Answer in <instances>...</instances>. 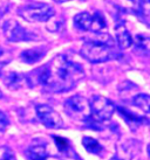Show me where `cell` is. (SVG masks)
<instances>
[{"label": "cell", "mask_w": 150, "mask_h": 160, "mask_svg": "<svg viewBox=\"0 0 150 160\" xmlns=\"http://www.w3.org/2000/svg\"><path fill=\"white\" fill-rule=\"evenodd\" d=\"M48 80L45 88L51 92L69 91L84 77V71L78 63L60 54L47 64Z\"/></svg>", "instance_id": "1"}, {"label": "cell", "mask_w": 150, "mask_h": 160, "mask_svg": "<svg viewBox=\"0 0 150 160\" xmlns=\"http://www.w3.org/2000/svg\"><path fill=\"white\" fill-rule=\"evenodd\" d=\"M80 54L83 58L92 63H102L107 62L115 56L113 48L109 45H107L103 41H87L84 42Z\"/></svg>", "instance_id": "2"}, {"label": "cell", "mask_w": 150, "mask_h": 160, "mask_svg": "<svg viewBox=\"0 0 150 160\" xmlns=\"http://www.w3.org/2000/svg\"><path fill=\"white\" fill-rule=\"evenodd\" d=\"M18 14L28 22H46L53 18L55 11L48 4H31L21 6Z\"/></svg>", "instance_id": "3"}, {"label": "cell", "mask_w": 150, "mask_h": 160, "mask_svg": "<svg viewBox=\"0 0 150 160\" xmlns=\"http://www.w3.org/2000/svg\"><path fill=\"white\" fill-rule=\"evenodd\" d=\"M3 32L5 38L11 42H22V41L38 40V36L21 26L17 20H6L3 25Z\"/></svg>", "instance_id": "4"}, {"label": "cell", "mask_w": 150, "mask_h": 160, "mask_svg": "<svg viewBox=\"0 0 150 160\" xmlns=\"http://www.w3.org/2000/svg\"><path fill=\"white\" fill-rule=\"evenodd\" d=\"M89 108L90 115L99 122L109 120L116 110L114 103L103 96H94L89 102Z\"/></svg>", "instance_id": "5"}, {"label": "cell", "mask_w": 150, "mask_h": 160, "mask_svg": "<svg viewBox=\"0 0 150 160\" xmlns=\"http://www.w3.org/2000/svg\"><path fill=\"white\" fill-rule=\"evenodd\" d=\"M65 110L67 115L72 117L73 119L86 120V118L89 116L88 112L90 111V108H89V103L82 96L75 95L73 97L66 99Z\"/></svg>", "instance_id": "6"}, {"label": "cell", "mask_w": 150, "mask_h": 160, "mask_svg": "<svg viewBox=\"0 0 150 160\" xmlns=\"http://www.w3.org/2000/svg\"><path fill=\"white\" fill-rule=\"evenodd\" d=\"M36 116L40 123L48 129H61L63 128V120L53 108L46 104H40L36 107Z\"/></svg>", "instance_id": "7"}, {"label": "cell", "mask_w": 150, "mask_h": 160, "mask_svg": "<svg viewBox=\"0 0 150 160\" xmlns=\"http://www.w3.org/2000/svg\"><path fill=\"white\" fill-rule=\"evenodd\" d=\"M5 85L11 90H18L28 85L27 76L25 74H20L18 71H8L4 75Z\"/></svg>", "instance_id": "8"}, {"label": "cell", "mask_w": 150, "mask_h": 160, "mask_svg": "<svg viewBox=\"0 0 150 160\" xmlns=\"http://www.w3.org/2000/svg\"><path fill=\"white\" fill-rule=\"evenodd\" d=\"M46 55V49L42 47H35V48L26 49L20 54V60L26 64H33V63L40 62Z\"/></svg>", "instance_id": "9"}, {"label": "cell", "mask_w": 150, "mask_h": 160, "mask_svg": "<svg viewBox=\"0 0 150 160\" xmlns=\"http://www.w3.org/2000/svg\"><path fill=\"white\" fill-rule=\"evenodd\" d=\"M115 39L121 49H127L134 43V39L123 25H117L115 28Z\"/></svg>", "instance_id": "10"}, {"label": "cell", "mask_w": 150, "mask_h": 160, "mask_svg": "<svg viewBox=\"0 0 150 160\" xmlns=\"http://www.w3.org/2000/svg\"><path fill=\"white\" fill-rule=\"evenodd\" d=\"M93 21V15H90L88 12H81L74 17V26L80 31H90Z\"/></svg>", "instance_id": "11"}, {"label": "cell", "mask_w": 150, "mask_h": 160, "mask_svg": "<svg viewBox=\"0 0 150 160\" xmlns=\"http://www.w3.org/2000/svg\"><path fill=\"white\" fill-rule=\"evenodd\" d=\"M26 154L29 160H45L48 157L47 148L42 144H35L29 146L26 151Z\"/></svg>", "instance_id": "12"}, {"label": "cell", "mask_w": 150, "mask_h": 160, "mask_svg": "<svg viewBox=\"0 0 150 160\" xmlns=\"http://www.w3.org/2000/svg\"><path fill=\"white\" fill-rule=\"evenodd\" d=\"M132 104L146 113H150V95L138 93L132 98Z\"/></svg>", "instance_id": "13"}, {"label": "cell", "mask_w": 150, "mask_h": 160, "mask_svg": "<svg viewBox=\"0 0 150 160\" xmlns=\"http://www.w3.org/2000/svg\"><path fill=\"white\" fill-rule=\"evenodd\" d=\"M82 145L83 147L93 154H100L103 150V147L101 146V144L97 142L96 139H94L92 137H83L82 138Z\"/></svg>", "instance_id": "14"}, {"label": "cell", "mask_w": 150, "mask_h": 160, "mask_svg": "<svg viewBox=\"0 0 150 160\" xmlns=\"http://www.w3.org/2000/svg\"><path fill=\"white\" fill-rule=\"evenodd\" d=\"M117 110H119L120 115L124 118V120L130 125H132V124L140 125V124H143V123H148V122H147V118H143V117L136 116L135 113H131V112L127 111V110L123 109V108H119Z\"/></svg>", "instance_id": "15"}, {"label": "cell", "mask_w": 150, "mask_h": 160, "mask_svg": "<svg viewBox=\"0 0 150 160\" xmlns=\"http://www.w3.org/2000/svg\"><path fill=\"white\" fill-rule=\"evenodd\" d=\"M134 45L137 48L144 52L147 54H150V36L147 34H137L134 38Z\"/></svg>", "instance_id": "16"}, {"label": "cell", "mask_w": 150, "mask_h": 160, "mask_svg": "<svg viewBox=\"0 0 150 160\" xmlns=\"http://www.w3.org/2000/svg\"><path fill=\"white\" fill-rule=\"evenodd\" d=\"M107 27V22L104 17L101 13H94L93 15V21H92V27H90V31L93 33H100Z\"/></svg>", "instance_id": "17"}, {"label": "cell", "mask_w": 150, "mask_h": 160, "mask_svg": "<svg viewBox=\"0 0 150 160\" xmlns=\"http://www.w3.org/2000/svg\"><path fill=\"white\" fill-rule=\"evenodd\" d=\"M53 138H54V140H55V144H56L59 151L61 152V153L67 154V156H68L71 152L73 153L71 144H69V142H68L67 139H65V138H62V137H53Z\"/></svg>", "instance_id": "18"}, {"label": "cell", "mask_w": 150, "mask_h": 160, "mask_svg": "<svg viewBox=\"0 0 150 160\" xmlns=\"http://www.w3.org/2000/svg\"><path fill=\"white\" fill-rule=\"evenodd\" d=\"M0 160H17L13 151L8 147H1L0 148Z\"/></svg>", "instance_id": "19"}, {"label": "cell", "mask_w": 150, "mask_h": 160, "mask_svg": "<svg viewBox=\"0 0 150 160\" xmlns=\"http://www.w3.org/2000/svg\"><path fill=\"white\" fill-rule=\"evenodd\" d=\"M138 8L142 14L150 15V0H140L138 1Z\"/></svg>", "instance_id": "20"}, {"label": "cell", "mask_w": 150, "mask_h": 160, "mask_svg": "<svg viewBox=\"0 0 150 160\" xmlns=\"http://www.w3.org/2000/svg\"><path fill=\"white\" fill-rule=\"evenodd\" d=\"M8 124H9V119L8 117H7V115L0 110V130H3V131L6 130Z\"/></svg>", "instance_id": "21"}, {"label": "cell", "mask_w": 150, "mask_h": 160, "mask_svg": "<svg viewBox=\"0 0 150 160\" xmlns=\"http://www.w3.org/2000/svg\"><path fill=\"white\" fill-rule=\"evenodd\" d=\"M4 66H6V62H0V76L3 75V68Z\"/></svg>", "instance_id": "22"}, {"label": "cell", "mask_w": 150, "mask_h": 160, "mask_svg": "<svg viewBox=\"0 0 150 160\" xmlns=\"http://www.w3.org/2000/svg\"><path fill=\"white\" fill-rule=\"evenodd\" d=\"M55 2H59V4H62V2H66V1H71V0H54Z\"/></svg>", "instance_id": "23"}, {"label": "cell", "mask_w": 150, "mask_h": 160, "mask_svg": "<svg viewBox=\"0 0 150 160\" xmlns=\"http://www.w3.org/2000/svg\"><path fill=\"white\" fill-rule=\"evenodd\" d=\"M4 54H5V50L0 47V58H3V56H4Z\"/></svg>", "instance_id": "24"}, {"label": "cell", "mask_w": 150, "mask_h": 160, "mask_svg": "<svg viewBox=\"0 0 150 160\" xmlns=\"http://www.w3.org/2000/svg\"><path fill=\"white\" fill-rule=\"evenodd\" d=\"M110 160H123V159H121V158H119V157H114V158H111Z\"/></svg>", "instance_id": "25"}, {"label": "cell", "mask_w": 150, "mask_h": 160, "mask_svg": "<svg viewBox=\"0 0 150 160\" xmlns=\"http://www.w3.org/2000/svg\"><path fill=\"white\" fill-rule=\"evenodd\" d=\"M148 154H149V157H150V144L148 145Z\"/></svg>", "instance_id": "26"}, {"label": "cell", "mask_w": 150, "mask_h": 160, "mask_svg": "<svg viewBox=\"0 0 150 160\" xmlns=\"http://www.w3.org/2000/svg\"><path fill=\"white\" fill-rule=\"evenodd\" d=\"M3 97V93H1V91H0V98Z\"/></svg>", "instance_id": "27"}]
</instances>
